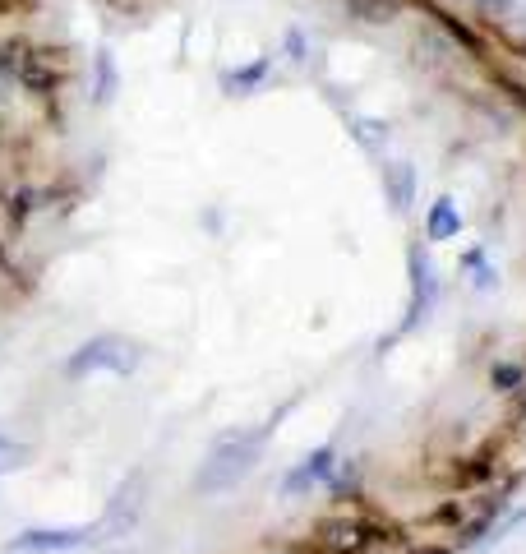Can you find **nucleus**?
Segmentation results:
<instances>
[{"mask_svg":"<svg viewBox=\"0 0 526 554\" xmlns=\"http://www.w3.org/2000/svg\"><path fill=\"white\" fill-rule=\"evenodd\" d=\"M323 545L337 554H360L370 545V527H360V522H328L323 527Z\"/></svg>","mask_w":526,"mask_h":554,"instance_id":"nucleus-9","label":"nucleus"},{"mask_svg":"<svg viewBox=\"0 0 526 554\" xmlns=\"http://www.w3.org/2000/svg\"><path fill=\"white\" fill-rule=\"evenodd\" d=\"M434 296H439V282H434L430 259H425L420 250H411V314H407V328H416L420 319L434 310Z\"/></svg>","mask_w":526,"mask_h":554,"instance_id":"nucleus-5","label":"nucleus"},{"mask_svg":"<svg viewBox=\"0 0 526 554\" xmlns=\"http://www.w3.org/2000/svg\"><path fill=\"white\" fill-rule=\"evenodd\" d=\"M10 554H14V550H10Z\"/></svg>","mask_w":526,"mask_h":554,"instance_id":"nucleus-17","label":"nucleus"},{"mask_svg":"<svg viewBox=\"0 0 526 554\" xmlns=\"http://www.w3.org/2000/svg\"><path fill=\"white\" fill-rule=\"evenodd\" d=\"M268 70H273V61H268V56H254L250 65H240V70L222 74V88H227L231 97H245V93H254V88L268 79Z\"/></svg>","mask_w":526,"mask_h":554,"instance_id":"nucleus-10","label":"nucleus"},{"mask_svg":"<svg viewBox=\"0 0 526 554\" xmlns=\"http://www.w3.org/2000/svg\"><path fill=\"white\" fill-rule=\"evenodd\" d=\"M522 365H494V388H503V393H513V388H522Z\"/></svg>","mask_w":526,"mask_h":554,"instance_id":"nucleus-13","label":"nucleus"},{"mask_svg":"<svg viewBox=\"0 0 526 554\" xmlns=\"http://www.w3.org/2000/svg\"><path fill=\"white\" fill-rule=\"evenodd\" d=\"M28 213H33V190H14L10 194V217L14 222H24Z\"/></svg>","mask_w":526,"mask_h":554,"instance_id":"nucleus-15","label":"nucleus"},{"mask_svg":"<svg viewBox=\"0 0 526 554\" xmlns=\"http://www.w3.org/2000/svg\"><path fill=\"white\" fill-rule=\"evenodd\" d=\"M333 448H319V453H310V458L300 462L296 471H291L287 476V494H300V490H310L314 481H328V476H333Z\"/></svg>","mask_w":526,"mask_h":554,"instance_id":"nucleus-7","label":"nucleus"},{"mask_svg":"<svg viewBox=\"0 0 526 554\" xmlns=\"http://www.w3.org/2000/svg\"><path fill=\"white\" fill-rule=\"evenodd\" d=\"M453 236H462V213H457L453 199H439L425 217V241H453Z\"/></svg>","mask_w":526,"mask_h":554,"instance_id":"nucleus-8","label":"nucleus"},{"mask_svg":"<svg viewBox=\"0 0 526 554\" xmlns=\"http://www.w3.org/2000/svg\"><path fill=\"white\" fill-rule=\"evenodd\" d=\"M139 513H144V476H130V481L111 494L102 531H107V536H120V531H130L134 522H139Z\"/></svg>","mask_w":526,"mask_h":554,"instance_id":"nucleus-4","label":"nucleus"},{"mask_svg":"<svg viewBox=\"0 0 526 554\" xmlns=\"http://www.w3.org/2000/svg\"><path fill=\"white\" fill-rule=\"evenodd\" d=\"M116 88H120V70H116V56H111L107 47L93 56V102H102L107 107L111 97H116Z\"/></svg>","mask_w":526,"mask_h":554,"instance_id":"nucleus-11","label":"nucleus"},{"mask_svg":"<svg viewBox=\"0 0 526 554\" xmlns=\"http://www.w3.org/2000/svg\"><path fill=\"white\" fill-rule=\"evenodd\" d=\"M93 541L88 527H33V531H19L10 550L14 554H70V550H84Z\"/></svg>","mask_w":526,"mask_h":554,"instance_id":"nucleus-3","label":"nucleus"},{"mask_svg":"<svg viewBox=\"0 0 526 554\" xmlns=\"http://www.w3.org/2000/svg\"><path fill=\"white\" fill-rule=\"evenodd\" d=\"M24 458H28V453H24L19 444H10V439H0V476H10V471H19V467H24Z\"/></svg>","mask_w":526,"mask_h":554,"instance_id":"nucleus-12","label":"nucleus"},{"mask_svg":"<svg viewBox=\"0 0 526 554\" xmlns=\"http://www.w3.org/2000/svg\"><path fill=\"white\" fill-rule=\"evenodd\" d=\"M351 134H356V139H360L365 148H379L383 139H388V130H383L379 121H356V130H351Z\"/></svg>","mask_w":526,"mask_h":554,"instance_id":"nucleus-14","label":"nucleus"},{"mask_svg":"<svg viewBox=\"0 0 526 554\" xmlns=\"http://www.w3.org/2000/svg\"><path fill=\"white\" fill-rule=\"evenodd\" d=\"M383 194H388L393 213H411V204H416V167L411 162H388L383 167Z\"/></svg>","mask_w":526,"mask_h":554,"instance_id":"nucleus-6","label":"nucleus"},{"mask_svg":"<svg viewBox=\"0 0 526 554\" xmlns=\"http://www.w3.org/2000/svg\"><path fill=\"white\" fill-rule=\"evenodd\" d=\"M476 5H485V10H494V14H508V10H513V0H476Z\"/></svg>","mask_w":526,"mask_h":554,"instance_id":"nucleus-16","label":"nucleus"},{"mask_svg":"<svg viewBox=\"0 0 526 554\" xmlns=\"http://www.w3.org/2000/svg\"><path fill=\"white\" fill-rule=\"evenodd\" d=\"M268 434H273V425H259V430H250V434H231V439H222V444L204 458L194 485H199L204 494H227L231 485H240L254 467H259L263 448H268Z\"/></svg>","mask_w":526,"mask_h":554,"instance_id":"nucleus-1","label":"nucleus"},{"mask_svg":"<svg viewBox=\"0 0 526 554\" xmlns=\"http://www.w3.org/2000/svg\"><path fill=\"white\" fill-rule=\"evenodd\" d=\"M139 361H144V351H139V342L120 338V333H102V338L84 342V347L74 351L70 361H65V374L70 379H84V374H134L139 370Z\"/></svg>","mask_w":526,"mask_h":554,"instance_id":"nucleus-2","label":"nucleus"}]
</instances>
